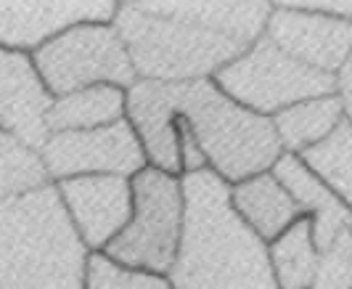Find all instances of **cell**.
Masks as SVG:
<instances>
[{"mask_svg": "<svg viewBox=\"0 0 352 289\" xmlns=\"http://www.w3.org/2000/svg\"><path fill=\"white\" fill-rule=\"evenodd\" d=\"M124 96V117L141 141L146 162L162 173L183 175L175 122L188 127L207 170L228 186L270 170L283 154L270 117L239 107L214 80H135Z\"/></svg>", "mask_w": 352, "mask_h": 289, "instance_id": "cell-1", "label": "cell"}, {"mask_svg": "<svg viewBox=\"0 0 352 289\" xmlns=\"http://www.w3.org/2000/svg\"><path fill=\"white\" fill-rule=\"evenodd\" d=\"M183 231L167 281L173 289H278L267 244L239 217L230 186L212 170L186 173Z\"/></svg>", "mask_w": 352, "mask_h": 289, "instance_id": "cell-2", "label": "cell"}, {"mask_svg": "<svg viewBox=\"0 0 352 289\" xmlns=\"http://www.w3.org/2000/svg\"><path fill=\"white\" fill-rule=\"evenodd\" d=\"M88 255L53 183L0 202V289H85Z\"/></svg>", "mask_w": 352, "mask_h": 289, "instance_id": "cell-3", "label": "cell"}, {"mask_svg": "<svg viewBox=\"0 0 352 289\" xmlns=\"http://www.w3.org/2000/svg\"><path fill=\"white\" fill-rule=\"evenodd\" d=\"M138 80L194 83L212 80L249 51L228 35L207 30L170 8V3H120L111 19Z\"/></svg>", "mask_w": 352, "mask_h": 289, "instance_id": "cell-4", "label": "cell"}, {"mask_svg": "<svg viewBox=\"0 0 352 289\" xmlns=\"http://www.w3.org/2000/svg\"><path fill=\"white\" fill-rule=\"evenodd\" d=\"M133 213L120 234L109 242L106 257L127 268L167 276L175 263L183 231V183L180 175L143 167L130 178Z\"/></svg>", "mask_w": 352, "mask_h": 289, "instance_id": "cell-5", "label": "cell"}, {"mask_svg": "<svg viewBox=\"0 0 352 289\" xmlns=\"http://www.w3.org/2000/svg\"><path fill=\"white\" fill-rule=\"evenodd\" d=\"M212 80L230 101L260 117H273L300 101L336 93L334 74L305 67L265 35Z\"/></svg>", "mask_w": 352, "mask_h": 289, "instance_id": "cell-6", "label": "cell"}, {"mask_svg": "<svg viewBox=\"0 0 352 289\" xmlns=\"http://www.w3.org/2000/svg\"><path fill=\"white\" fill-rule=\"evenodd\" d=\"M32 64L53 98L93 85L127 91L138 80L114 24H74L43 43Z\"/></svg>", "mask_w": 352, "mask_h": 289, "instance_id": "cell-7", "label": "cell"}, {"mask_svg": "<svg viewBox=\"0 0 352 289\" xmlns=\"http://www.w3.org/2000/svg\"><path fill=\"white\" fill-rule=\"evenodd\" d=\"M48 181L58 183L80 175L133 178L146 167V154L127 117L93 130L51 133L40 149Z\"/></svg>", "mask_w": 352, "mask_h": 289, "instance_id": "cell-8", "label": "cell"}, {"mask_svg": "<svg viewBox=\"0 0 352 289\" xmlns=\"http://www.w3.org/2000/svg\"><path fill=\"white\" fill-rule=\"evenodd\" d=\"M265 37L318 72L336 74L352 56V21L307 11L302 3H273Z\"/></svg>", "mask_w": 352, "mask_h": 289, "instance_id": "cell-9", "label": "cell"}, {"mask_svg": "<svg viewBox=\"0 0 352 289\" xmlns=\"http://www.w3.org/2000/svg\"><path fill=\"white\" fill-rule=\"evenodd\" d=\"M61 207L88 253H104L122 231L133 213L130 178L120 175H80L53 183Z\"/></svg>", "mask_w": 352, "mask_h": 289, "instance_id": "cell-10", "label": "cell"}, {"mask_svg": "<svg viewBox=\"0 0 352 289\" xmlns=\"http://www.w3.org/2000/svg\"><path fill=\"white\" fill-rule=\"evenodd\" d=\"M117 6L109 0H0V48L32 56L74 24H111Z\"/></svg>", "mask_w": 352, "mask_h": 289, "instance_id": "cell-11", "label": "cell"}, {"mask_svg": "<svg viewBox=\"0 0 352 289\" xmlns=\"http://www.w3.org/2000/svg\"><path fill=\"white\" fill-rule=\"evenodd\" d=\"M53 96L45 91L32 56L0 48V130L40 151L48 141L45 114Z\"/></svg>", "mask_w": 352, "mask_h": 289, "instance_id": "cell-12", "label": "cell"}, {"mask_svg": "<svg viewBox=\"0 0 352 289\" xmlns=\"http://www.w3.org/2000/svg\"><path fill=\"white\" fill-rule=\"evenodd\" d=\"M270 173L289 191V197L297 202L302 215L313 220V242H316L318 253L326 250L339 231L352 228V213L331 194L326 183L302 164L300 157L281 154L270 167Z\"/></svg>", "mask_w": 352, "mask_h": 289, "instance_id": "cell-13", "label": "cell"}, {"mask_svg": "<svg viewBox=\"0 0 352 289\" xmlns=\"http://www.w3.org/2000/svg\"><path fill=\"white\" fill-rule=\"evenodd\" d=\"M230 204L265 244H270L294 220L302 217L297 202L289 197V191L278 183V178L270 170H265L260 175H252L241 183H233L230 186Z\"/></svg>", "mask_w": 352, "mask_h": 289, "instance_id": "cell-14", "label": "cell"}, {"mask_svg": "<svg viewBox=\"0 0 352 289\" xmlns=\"http://www.w3.org/2000/svg\"><path fill=\"white\" fill-rule=\"evenodd\" d=\"M270 122L283 154L300 157L305 149L320 144L344 122V111L334 93V96L307 98L294 107H286L283 111L273 114Z\"/></svg>", "mask_w": 352, "mask_h": 289, "instance_id": "cell-15", "label": "cell"}, {"mask_svg": "<svg viewBox=\"0 0 352 289\" xmlns=\"http://www.w3.org/2000/svg\"><path fill=\"white\" fill-rule=\"evenodd\" d=\"M122 88L114 85H93L82 91L56 96L45 114L48 133H67V130H93L124 120Z\"/></svg>", "mask_w": 352, "mask_h": 289, "instance_id": "cell-16", "label": "cell"}, {"mask_svg": "<svg viewBox=\"0 0 352 289\" xmlns=\"http://www.w3.org/2000/svg\"><path fill=\"white\" fill-rule=\"evenodd\" d=\"M267 260L278 289H310L318 266L313 220L302 215L267 244Z\"/></svg>", "mask_w": 352, "mask_h": 289, "instance_id": "cell-17", "label": "cell"}, {"mask_svg": "<svg viewBox=\"0 0 352 289\" xmlns=\"http://www.w3.org/2000/svg\"><path fill=\"white\" fill-rule=\"evenodd\" d=\"M302 164L326 183L347 210L352 213V127L342 122L329 138L305 149Z\"/></svg>", "mask_w": 352, "mask_h": 289, "instance_id": "cell-18", "label": "cell"}, {"mask_svg": "<svg viewBox=\"0 0 352 289\" xmlns=\"http://www.w3.org/2000/svg\"><path fill=\"white\" fill-rule=\"evenodd\" d=\"M48 183L51 181L40 151L30 149L16 136L0 130V202L24 197Z\"/></svg>", "mask_w": 352, "mask_h": 289, "instance_id": "cell-19", "label": "cell"}, {"mask_svg": "<svg viewBox=\"0 0 352 289\" xmlns=\"http://www.w3.org/2000/svg\"><path fill=\"white\" fill-rule=\"evenodd\" d=\"M85 289H173L167 276L127 268L106 257L104 253H90L85 263Z\"/></svg>", "mask_w": 352, "mask_h": 289, "instance_id": "cell-20", "label": "cell"}, {"mask_svg": "<svg viewBox=\"0 0 352 289\" xmlns=\"http://www.w3.org/2000/svg\"><path fill=\"white\" fill-rule=\"evenodd\" d=\"M310 289H352V228L339 231L334 242L318 253Z\"/></svg>", "mask_w": 352, "mask_h": 289, "instance_id": "cell-21", "label": "cell"}, {"mask_svg": "<svg viewBox=\"0 0 352 289\" xmlns=\"http://www.w3.org/2000/svg\"><path fill=\"white\" fill-rule=\"evenodd\" d=\"M334 80H336V98H339L342 111H344V122H350L352 127V56L339 67Z\"/></svg>", "mask_w": 352, "mask_h": 289, "instance_id": "cell-22", "label": "cell"}]
</instances>
